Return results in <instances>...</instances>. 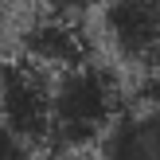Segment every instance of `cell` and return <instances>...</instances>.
I'll list each match as a JSON object with an SVG mask.
<instances>
[{
    "instance_id": "cell-11",
    "label": "cell",
    "mask_w": 160,
    "mask_h": 160,
    "mask_svg": "<svg viewBox=\"0 0 160 160\" xmlns=\"http://www.w3.org/2000/svg\"><path fill=\"white\" fill-rule=\"evenodd\" d=\"M156 4H160V0H156Z\"/></svg>"
},
{
    "instance_id": "cell-5",
    "label": "cell",
    "mask_w": 160,
    "mask_h": 160,
    "mask_svg": "<svg viewBox=\"0 0 160 160\" xmlns=\"http://www.w3.org/2000/svg\"><path fill=\"white\" fill-rule=\"evenodd\" d=\"M98 160H160V109H125L102 137Z\"/></svg>"
},
{
    "instance_id": "cell-1",
    "label": "cell",
    "mask_w": 160,
    "mask_h": 160,
    "mask_svg": "<svg viewBox=\"0 0 160 160\" xmlns=\"http://www.w3.org/2000/svg\"><path fill=\"white\" fill-rule=\"evenodd\" d=\"M121 82L113 70L86 62L55 78L51 86V145L47 152H82L113 129L121 117Z\"/></svg>"
},
{
    "instance_id": "cell-4",
    "label": "cell",
    "mask_w": 160,
    "mask_h": 160,
    "mask_svg": "<svg viewBox=\"0 0 160 160\" xmlns=\"http://www.w3.org/2000/svg\"><path fill=\"white\" fill-rule=\"evenodd\" d=\"M20 59L31 62V67H39L43 74L55 70V78H59V74H67V70L86 67V62L94 59V43H90V35L78 28V20L39 16V20H31L28 28L20 31Z\"/></svg>"
},
{
    "instance_id": "cell-9",
    "label": "cell",
    "mask_w": 160,
    "mask_h": 160,
    "mask_svg": "<svg viewBox=\"0 0 160 160\" xmlns=\"http://www.w3.org/2000/svg\"><path fill=\"white\" fill-rule=\"evenodd\" d=\"M47 160H86V156H82V152H51Z\"/></svg>"
},
{
    "instance_id": "cell-7",
    "label": "cell",
    "mask_w": 160,
    "mask_h": 160,
    "mask_svg": "<svg viewBox=\"0 0 160 160\" xmlns=\"http://www.w3.org/2000/svg\"><path fill=\"white\" fill-rule=\"evenodd\" d=\"M0 160H35V148L20 141L8 125H0Z\"/></svg>"
},
{
    "instance_id": "cell-8",
    "label": "cell",
    "mask_w": 160,
    "mask_h": 160,
    "mask_svg": "<svg viewBox=\"0 0 160 160\" xmlns=\"http://www.w3.org/2000/svg\"><path fill=\"white\" fill-rule=\"evenodd\" d=\"M137 102H141V109H160V70H145L141 74Z\"/></svg>"
},
{
    "instance_id": "cell-3",
    "label": "cell",
    "mask_w": 160,
    "mask_h": 160,
    "mask_svg": "<svg viewBox=\"0 0 160 160\" xmlns=\"http://www.w3.org/2000/svg\"><path fill=\"white\" fill-rule=\"evenodd\" d=\"M102 31L125 62L141 67V74L160 70V4L156 0H106Z\"/></svg>"
},
{
    "instance_id": "cell-2",
    "label": "cell",
    "mask_w": 160,
    "mask_h": 160,
    "mask_svg": "<svg viewBox=\"0 0 160 160\" xmlns=\"http://www.w3.org/2000/svg\"><path fill=\"white\" fill-rule=\"evenodd\" d=\"M51 74L23 59L0 62V125H8L31 148L51 145Z\"/></svg>"
},
{
    "instance_id": "cell-6",
    "label": "cell",
    "mask_w": 160,
    "mask_h": 160,
    "mask_svg": "<svg viewBox=\"0 0 160 160\" xmlns=\"http://www.w3.org/2000/svg\"><path fill=\"white\" fill-rule=\"evenodd\" d=\"M98 4H106V0H39V8L47 16H59V20H78Z\"/></svg>"
},
{
    "instance_id": "cell-10",
    "label": "cell",
    "mask_w": 160,
    "mask_h": 160,
    "mask_svg": "<svg viewBox=\"0 0 160 160\" xmlns=\"http://www.w3.org/2000/svg\"><path fill=\"white\" fill-rule=\"evenodd\" d=\"M0 31H4V8H0Z\"/></svg>"
}]
</instances>
